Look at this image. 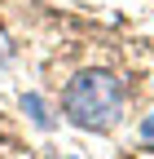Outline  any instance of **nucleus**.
I'll use <instances>...</instances> for the list:
<instances>
[{
    "label": "nucleus",
    "instance_id": "nucleus-1",
    "mask_svg": "<svg viewBox=\"0 0 154 159\" xmlns=\"http://www.w3.org/2000/svg\"><path fill=\"white\" fill-rule=\"evenodd\" d=\"M123 102H128V89L119 75L110 71H79L62 89V111L75 128H88V133H106L123 119Z\"/></svg>",
    "mask_w": 154,
    "mask_h": 159
},
{
    "label": "nucleus",
    "instance_id": "nucleus-2",
    "mask_svg": "<svg viewBox=\"0 0 154 159\" xmlns=\"http://www.w3.org/2000/svg\"><path fill=\"white\" fill-rule=\"evenodd\" d=\"M141 142L154 150V115H145V124H141Z\"/></svg>",
    "mask_w": 154,
    "mask_h": 159
},
{
    "label": "nucleus",
    "instance_id": "nucleus-3",
    "mask_svg": "<svg viewBox=\"0 0 154 159\" xmlns=\"http://www.w3.org/2000/svg\"><path fill=\"white\" fill-rule=\"evenodd\" d=\"M9 62V40H5V31H0V66Z\"/></svg>",
    "mask_w": 154,
    "mask_h": 159
}]
</instances>
